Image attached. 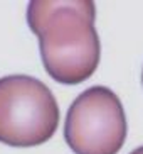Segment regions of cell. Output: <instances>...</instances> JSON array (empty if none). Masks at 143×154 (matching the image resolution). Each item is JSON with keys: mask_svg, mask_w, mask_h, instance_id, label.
Segmentation results:
<instances>
[{"mask_svg": "<svg viewBox=\"0 0 143 154\" xmlns=\"http://www.w3.org/2000/svg\"><path fill=\"white\" fill-rule=\"evenodd\" d=\"M93 2H31L27 24L39 37L45 71L59 83L77 85L91 76L101 58Z\"/></svg>", "mask_w": 143, "mask_h": 154, "instance_id": "obj_1", "label": "cell"}, {"mask_svg": "<svg viewBox=\"0 0 143 154\" xmlns=\"http://www.w3.org/2000/svg\"><path fill=\"white\" fill-rule=\"evenodd\" d=\"M57 124L59 105L47 85L29 75L0 78V142L13 147L44 144Z\"/></svg>", "mask_w": 143, "mask_h": 154, "instance_id": "obj_2", "label": "cell"}, {"mask_svg": "<svg viewBox=\"0 0 143 154\" xmlns=\"http://www.w3.org/2000/svg\"><path fill=\"white\" fill-rule=\"evenodd\" d=\"M64 139L76 154H116L126 139V115L116 93L106 86L79 93L67 110Z\"/></svg>", "mask_w": 143, "mask_h": 154, "instance_id": "obj_3", "label": "cell"}, {"mask_svg": "<svg viewBox=\"0 0 143 154\" xmlns=\"http://www.w3.org/2000/svg\"><path fill=\"white\" fill-rule=\"evenodd\" d=\"M130 154H143V146H142V147H136V149L131 151Z\"/></svg>", "mask_w": 143, "mask_h": 154, "instance_id": "obj_4", "label": "cell"}, {"mask_svg": "<svg viewBox=\"0 0 143 154\" xmlns=\"http://www.w3.org/2000/svg\"><path fill=\"white\" fill-rule=\"evenodd\" d=\"M142 82H143V75H142Z\"/></svg>", "mask_w": 143, "mask_h": 154, "instance_id": "obj_5", "label": "cell"}]
</instances>
